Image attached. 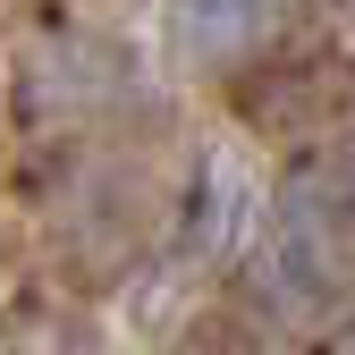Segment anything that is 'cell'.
<instances>
[{
  "label": "cell",
  "instance_id": "cell-1",
  "mask_svg": "<svg viewBox=\"0 0 355 355\" xmlns=\"http://www.w3.org/2000/svg\"><path fill=\"white\" fill-rule=\"evenodd\" d=\"M279 9H288V0H169V42L211 68V60L254 51V42L279 26Z\"/></svg>",
  "mask_w": 355,
  "mask_h": 355
}]
</instances>
